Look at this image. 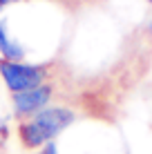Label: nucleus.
<instances>
[{
	"instance_id": "nucleus-4",
	"label": "nucleus",
	"mask_w": 152,
	"mask_h": 154,
	"mask_svg": "<svg viewBox=\"0 0 152 154\" xmlns=\"http://www.w3.org/2000/svg\"><path fill=\"white\" fill-rule=\"evenodd\" d=\"M27 56V49L18 38H14L11 31H9V20L7 18H0V58L2 60H14L20 63L25 60Z\"/></svg>"
},
{
	"instance_id": "nucleus-1",
	"label": "nucleus",
	"mask_w": 152,
	"mask_h": 154,
	"mask_svg": "<svg viewBox=\"0 0 152 154\" xmlns=\"http://www.w3.org/2000/svg\"><path fill=\"white\" fill-rule=\"evenodd\" d=\"M76 121V112L65 105H49V107L40 109L31 119L20 121L16 132H18V141L23 143L25 150L38 152L47 143H51L58 134L67 130Z\"/></svg>"
},
{
	"instance_id": "nucleus-6",
	"label": "nucleus",
	"mask_w": 152,
	"mask_h": 154,
	"mask_svg": "<svg viewBox=\"0 0 152 154\" xmlns=\"http://www.w3.org/2000/svg\"><path fill=\"white\" fill-rule=\"evenodd\" d=\"M7 5H9V0H0V11H2V9L7 7Z\"/></svg>"
},
{
	"instance_id": "nucleus-5",
	"label": "nucleus",
	"mask_w": 152,
	"mask_h": 154,
	"mask_svg": "<svg viewBox=\"0 0 152 154\" xmlns=\"http://www.w3.org/2000/svg\"><path fill=\"white\" fill-rule=\"evenodd\" d=\"M34 154H58V145L51 141V143H47L45 147H40V150H38V152H34Z\"/></svg>"
},
{
	"instance_id": "nucleus-3",
	"label": "nucleus",
	"mask_w": 152,
	"mask_h": 154,
	"mask_svg": "<svg viewBox=\"0 0 152 154\" xmlns=\"http://www.w3.org/2000/svg\"><path fill=\"white\" fill-rule=\"evenodd\" d=\"M51 98H54V85L51 83H45L40 87L27 89V92H20V94H11V112L20 121L31 119L40 109L49 107Z\"/></svg>"
},
{
	"instance_id": "nucleus-2",
	"label": "nucleus",
	"mask_w": 152,
	"mask_h": 154,
	"mask_svg": "<svg viewBox=\"0 0 152 154\" xmlns=\"http://www.w3.org/2000/svg\"><path fill=\"white\" fill-rule=\"evenodd\" d=\"M0 78H2L5 87L9 89V94H20L45 85L49 78V69L38 63H27V60L14 63L0 58Z\"/></svg>"
},
{
	"instance_id": "nucleus-9",
	"label": "nucleus",
	"mask_w": 152,
	"mask_h": 154,
	"mask_svg": "<svg viewBox=\"0 0 152 154\" xmlns=\"http://www.w3.org/2000/svg\"><path fill=\"white\" fill-rule=\"evenodd\" d=\"M148 2H152V0H148Z\"/></svg>"
},
{
	"instance_id": "nucleus-8",
	"label": "nucleus",
	"mask_w": 152,
	"mask_h": 154,
	"mask_svg": "<svg viewBox=\"0 0 152 154\" xmlns=\"http://www.w3.org/2000/svg\"><path fill=\"white\" fill-rule=\"evenodd\" d=\"M9 2H20V0H9Z\"/></svg>"
},
{
	"instance_id": "nucleus-7",
	"label": "nucleus",
	"mask_w": 152,
	"mask_h": 154,
	"mask_svg": "<svg viewBox=\"0 0 152 154\" xmlns=\"http://www.w3.org/2000/svg\"><path fill=\"white\" fill-rule=\"evenodd\" d=\"M150 34H152V16H150Z\"/></svg>"
}]
</instances>
